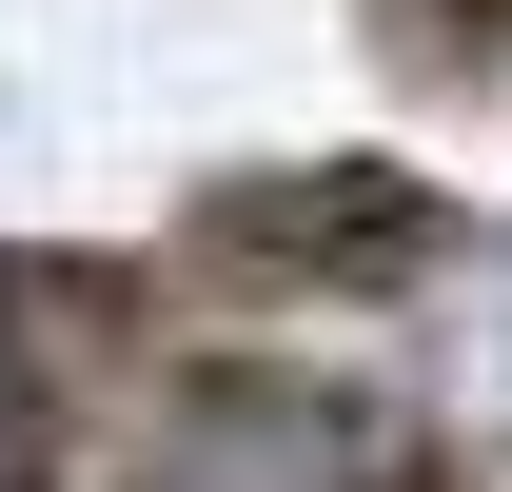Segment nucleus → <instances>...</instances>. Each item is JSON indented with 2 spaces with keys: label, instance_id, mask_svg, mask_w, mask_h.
Masks as SVG:
<instances>
[{
  "label": "nucleus",
  "instance_id": "1",
  "mask_svg": "<svg viewBox=\"0 0 512 492\" xmlns=\"http://www.w3.org/2000/svg\"><path fill=\"white\" fill-rule=\"evenodd\" d=\"M0 453H20V335H0Z\"/></svg>",
  "mask_w": 512,
  "mask_h": 492
}]
</instances>
